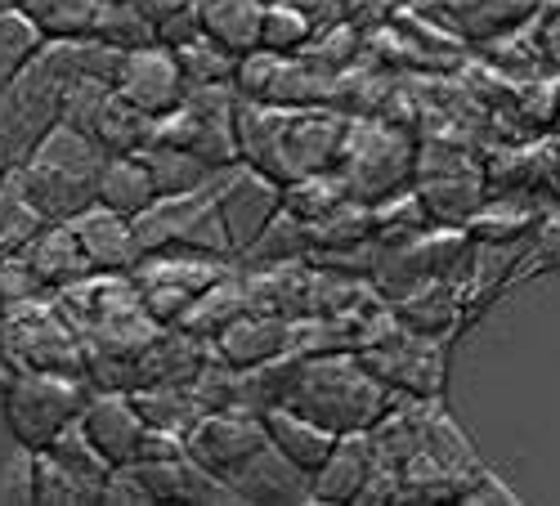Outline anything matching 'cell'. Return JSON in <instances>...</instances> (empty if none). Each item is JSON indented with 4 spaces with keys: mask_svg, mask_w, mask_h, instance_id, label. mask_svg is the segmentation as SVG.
Listing matches in <instances>:
<instances>
[{
    "mask_svg": "<svg viewBox=\"0 0 560 506\" xmlns=\"http://www.w3.org/2000/svg\"><path fill=\"white\" fill-rule=\"evenodd\" d=\"M551 269H560V202L542 211L534 234L525 238V260L516 269V283L538 279V273H551Z\"/></svg>",
    "mask_w": 560,
    "mask_h": 506,
    "instance_id": "bcb514c9",
    "label": "cell"
},
{
    "mask_svg": "<svg viewBox=\"0 0 560 506\" xmlns=\"http://www.w3.org/2000/svg\"><path fill=\"white\" fill-rule=\"evenodd\" d=\"M135 5L139 10H144L153 23H166L171 14H179V10H189L194 5V0H135Z\"/></svg>",
    "mask_w": 560,
    "mask_h": 506,
    "instance_id": "f5cc1de1",
    "label": "cell"
},
{
    "mask_svg": "<svg viewBox=\"0 0 560 506\" xmlns=\"http://www.w3.org/2000/svg\"><path fill=\"white\" fill-rule=\"evenodd\" d=\"M229 264L233 260H211V256H194V251H153L130 269V279L158 323H179L184 309H189Z\"/></svg>",
    "mask_w": 560,
    "mask_h": 506,
    "instance_id": "9c48e42d",
    "label": "cell"
},
{
    "mask_svg": "<svg viewBox=\"0 0 560 506\" xmlns=\"http://www.w3.org/2000/svg\"><path fill=\"white\" fill-rule=\"evenodd\" d=\"M10 5H19V0H0V10H10Z\"/></svg>",
    "mask_w": 560,
    "mask_h": 506,
    "instance_id": "680465c9",
    "label": "cell"
},
{
    "mask_svg": "<svg viewBox=\"0 0 560 506\" xmlns=\"http://www.w3.org/2000/svg\"><path fill=\"white\" fill-rule=\"evenodd\" d=\"M229 484L238 493V502H305V506H314L310 475L301 467H292L273 444H265L243 471H233Z\"/></svg>",
    "mask_w": 560,
    "mask_h": 506,
    "instance_id": "44dd1931",
    "label": "cell"
},
{
    "mask_svg": "<svg viewBox=\"0 0 560 506\" xmlns=\"http://www.w3.org/2000/svg\"><path fill=\"white\" fill-rule=\"evenodd\" d=\"M0 292H5L10 305L19 301H36V296H50L45 283L36 279V269L23 251H0Z\"/></svg>",
    "mask_w": 560,
    "mask_h": 506,
    "instance_id": "c3c4849f",
    "label": "cell"
},
{
    "mask_svg": "<svg viewBox=\"0 0 560 506\" xmlns=\"http://www.w3.org/2000/svg\"><path fill=\"white\" fill-rule=\"evenodd\" d=\"M427 452L431 457H440V462L448 467V471H457L462 475V484L471 480L485 462L476 457V444L466 439V431L453 422V412H444L440 408V399H435V408H431V426H427Z\"/></svg>",
    "mask_w": 560,
    "mask_h": 506,
    "instance_id": "74e56055",
    "label": "cell"
},
{
    "mask_svg": "<svg viewBox=\"0 0 560 506\" xmlns=\"http://www.w3.org/2000/svg\"><path fill=\"white\" fill-rule=\"evenodd\" d=\"M68 224H72V234H77L90 269H100V273H130L139 260H144V247H139V238H135V220L113 211V207H104V202H90Z\"/></svg>",
    "mask_w": 560,
    "mask_h": 506,
    "instance_id": "e0dca14e",
    "label": "cell"
},
{
    "mask_svg": "<svg viewBox=\"0 0 560 506\" xmlns=\"http://www.w3.org/2000/svg\"><path fill=\"white\" fill-rule=\"evenodd\" d=\"M90 36H104L121 50H135V45H149L158 40V23L135 5V0H104L100 5V19H95V32Z\"/></svg>",
    "mask_w": 560,
    "mask_h": 506,
    "instance_id": "7bdbcfd3",
    "label": "cell"
},
{
    "mask_svg": "<svg viewBox=\"0 0 560 506\" xmlns=\"http://www.w3.org/2000/svg\"><path fill=\"white\" fill-rule=\"evenodd\" d=\"M346 198H350V189H346V179L337 170H318V175L292 179L288 189H283V207L292 215H301L305 224H314V220H323L328 211H337Z\"/></svg>",
    "mask_w": 560,
    "mask_h": 506,
    "instance_id": "f35d334b",
    "label": "cell"
},
{
    "mask_svg": "<svg viewBox=\"0 0 560 506\" xmlns=\"http://www.w3.org/2000/svg\"><path fill=\"white\" fill-rule=\"evenodd\" d=\"M314 14H305L301 5L288 0H265V27H260V45L273 55H301L305 40L314 36Z\"/></svg>",
    "mask_w": 560,
    "mask_h": 506,
    "instance_id": "b9f144b4",
    "label": "cell"
},
{
    "mask_svg": "<svg viewBox=\"0 0 560 506\" xmlns=\"http://www.w3.org/2000/svg\"><path fill=\"white\" fill-rule=\"evenodd\" d=\"M108 157L113 153L95 134L59 121L40 134V144L23 162V184L50 220H72L90 202H100V175H104Z\"/></svg>",
    "mask_w": 560,
    "mask_h": 506,
    "instance_id": "7a4b0ae2",
    "label": "cell"
},
{
    "mask_svg": "<svg viewBox=\"0 0 560 506\" xmlns=\"http://www.w3.org/2000/svg\"><path fill=\"white\" fill-rule=\"evenodd\" d=\"M198 19L211 40H220L229 55H252L260 50V27H265V0H198Z\"/></svg>",
    "mask_w": 560,
    "mask_h": 506,
    "instance_id": "484cf974",
    "label": "cell"
},
{
    "mask_svg": "<svg viewBox=\"0 0 560 506\" xmlns=\"http://www.w3.org/2000/svg\"><path fill=\"white\" fill-rule=\"evenodd\" d=\"M104 502L149 506V502H153V493H149V484H144V480H139V471H135V467H113V475L104 480Z\"/></svg>",
    "mask_w": 560,
    "mask_h": 506,
    "instance_id": "f907efd6",
    "label": "cell"
},
{
    "mask_svg": "<svg viewBox=\"0 0 560 506\" xmlns=\"http://www.w3.org/2000/svg\"><path fill=\"white\" fill-rule=\"evenodd\" d=\"M59 309L72 318V328L85 337H100V332H117V328H130L139 318H153L144 309V296H139L130 273H85L81 283L63 287L59 296Z\"/></svg>",
    "mask_w": 560,
    "mask_h": 506,
    "instance_id": "7c38bea8",
    "label": "cell"
},
{
    "mask_svg": "<svg viewBox=\"0 0 560 506\" xmlns=\"http://www.w3.org/2000/svg\"><path fill=\"white\" fill-rule=\"evenodd\" d=\"M296 350V318L269 314V309H247L211 341V354L229 367H256L278 354Z\"/></svg>",
    "mask_w": 560,
    "mask_h": 506,
    "instance_id": "ac0fdd59",
    "label": "cell"
},
{
    "mask_svg": "<svg viewBox=\"0 0 560 506\" xmlns=\"http://www.w3.org/2000/svg\"><path fill=\"white\" fill-rule=\"evenodd\" d=\"M45 224H50V215H45L36 207V198L27 193L23 166H19L5 184H0V251H23Z\"/></svg>",
    "mask_w": 560,
    "mask_h": 506,
    "instance_id": "1f68e13d",
    "label": "cell"
},
{
    "mask_svg": "<svg viewBox=\"0 0 560 506\" xmlns=\"http://www.w3.org/2000/svg\"><path fill=\"white\" fill-rule=\"evenodd\" d=\"M135 238H139V247H144V256H153V251H194V256H211V260H238L229 228H224V215H220V202H215V179L207 184V189L166 193L149 211H139L135 215Z\"/></svg>",
    "mask_w": 560,
    "mask_h": 506,
    "instance_id": "277c9868",
    "label": "cell"
},
{
    "mask_svg": "<svg viewBox=\"0 0 560 506\" xmlns=\"http://www.w3.org/2000/svg\"><path fill=\"white\" fill-rule=\"evenodd\" d=\"M23 256L32 260L36 279L45 283V292H50V296H59L63 287L81 283L85 273H95V269H90V260H85V251H81V243H77V234H72V224H68V220H50V224H45L40 234L23 247Z\"/></svg>",
    "mask_w": 560,
    "mask_h": 506,
    "instance_id": "603a6c76",
    "label": "cell"
},
{
    "mask_svg": "<svg viewBox=\"0 0 560 506\" xmlns=\"http://www.w3.org/2000/svg\"><path fill=\"white\" fill-rule=\"evenodd\" d=\"M399 5H404V0H399Z\"/></svg>",
    "mask_w": 560,
    "mask_h": 506,
    "instance_id": "94428289",
    "label": "cell"
},
{
    "mask_svg": "<svg viewBox=\"0 0 560 506\" xmlns=\"http://www.w3.org/2000/svg\"><path fill=\"white\" fill-rule=\"evenodd\" d=\"M399 395L368 373V363L354 350H328V354H305L296 367V381L288 403L318 426H328L337 435L350 431H372L382 422V412Z\"/></svg>",
    "mask_w": 560,
    "mask_h": 506,
    "instance_id": "6da1fadb",
    "label": "cell"
},
{
    "mask_svg": "<svg viewBox=\"0 0 560 506\" xmlns=\"http://www.w3.org/2000/svg\"><path fill=\"white\" fill-rule=\"evenodd\" d=\"M408 5L431 14L457 40H466V45H476V50H480L485 40L529 23L542 5H551V0H408Z\"/></svg>",
    "mask_w": 560,
    "mask_h": 506,
    "instance_id": "2e32d148",
    "label": "cell"
},
{
    "mask_svg": "<svg viewBox=\"0 0 560 506\" xmlns=\"http://www.w3.org/2000/svg\"><path fill=\"white\" fill-rule=\"evenodd\" d=\"M19 381V363L10 358V350L5 345H0V399H5L10 395V386Z\"/></svg>",
    "mask_w": 560,
    "mask_h": 506,
    "instance_id": "db71d44e",
    "label": "cell"
},
{
    "mask_svg": "<svg viewBox=\"0 0 560 506\" xmlns=\"http://www.w3.org/2000/svg\"><path fill=\"white\" fill-rule=\"evenodd\" d=\"M81 431L95 439V448L113 467L139 462L144 439H149V422L130 390H90V399L81 408Z\"/></svg>",
    "mask_w": 560,
    "mask_h": 506,
    "instance_id": "9a60e30c",
    "label": "cell"
},
{
    "mask_svg": "<svg viewBox=\"0 0 560 506\" xmlns=\"http://www.w3.org/2000/svg\"><path fill=\"white\" fill-rule=\"evenodd\" d=\"M158 179L149 170V162L139 157V153H113L104 175H100V202L121 211V215H139V211H149L158 202Z\"/></svg>",
    "mask_w": 560,
    "mask_h": 506,
    "instance_id": "83f0119b",
    "label": "cell"
},
{
    "mask_svg": "<svg viewBox=\"0 0 560 506\" xmlns=\"http://www.w3.org/2000/svg\"><path fill=\"white\" fill-rule=\"evenodd\" d=\"M368 243H377V211H372V202H359V198H346L337 211L310 224V260L354 251Z\"/></svg>",
    "mask_w": 560,
    "mask_h": 506,
    "instance_id": "4316f807",
    "label": "cell"
},
{
    "mask_svg": "<svg viewBox=\"0 0 560 506\" xmlns=\"http://www.w3.org/2000/svg\"><path fill=\"white\" fill-rule=\"evenodd\" d=\"M117 95L130 99L135 108H144L153 117H166L184 104L189 95V81H184V68L175 59V50L166 40H149V45H135L121 59V72H117Z\"/></svg>",
    "mask_w": 560,
    "mask_h": 506,
    "instance_id": "5bb4252c",
    "label": "cell"
},
{
    "mask_svg": "<svg viewBox=\"0 0 560 506\" xmlns=\"http://www.w3.org/2000/svg\"><path fill=\"white\" fill-rule=\"evenodd\" d=\"M551 134H560V117H556V130H551Z\"/></svg>",
    "mask_w": 560,
    "mask_h": 506,
    "instance_id": "91938a15",
    "label": "cell"
},
{
    "mask_svg": "<svg viewBox=\"0 0 560 506\" xmlns=\"http://www.w3.org/2000/svg\"><path fill=\"white\" fill-rule=\"evenodd\" d=\"M265 444H269L265 412H252V408L202 412V417L194 422V431L184 435V448H189L194 462L215 471L220 480H229L233 471H243Z\"/></svg>",
    "mask_w": 560,
    "mask_h": 506,
    "instance_id": "8fae6325",
    "label": "cell"
},
{
    "mask_svg": "<svg viewBox=\"0 0 560 506\" xmlns=\"http://www.w3.org/2000/svg\"><path fill=\"white\" fill-rule=\"evenodd\" d=\"M45 452H55L68 471H77L81 480L100 484V489H104V480L113 475V462H108V457L95 448V439H90V435L81 431V417H77V422H72V426L50 444V448H45Z\"/></svg>",
    "mask_w": 560,
    "mask_h": 506,
    "instance_id": "f6af8a7d",
    "label": "cell"
},
{
    "mask_svg": "<svg viewBox=\"0 0 560 506\" xmlns=\"http://www.w3.org/2000/svg\"><path fill=\"white\" fill-rule=\"evenodd\" d=\"M90 377L81 373H19V381L5 395V426L14 444L50 448L90 399Z\"/></svg>",
    "mask_w": 560,
    "mask_h": 506,
    "instance_id": "8992f818",
    "label": "cell"
},
{
    "mask_svg": "<svg viewBox=\"0 0 560 506\" xmlns=\"http://www.w3.org/2000/svg\"><path fill=\"white\" fill-rule=\"evenodd\" d=\"M377 471V448H372L368 431H350L337 439V448L328 452L314 475H310V502H359L368 475Z\"/></svg>",
    "mask_w": 560,
    "mask_h": 506,
    "instance_id": "d6986e66",
    "label": "cell"
},
{
    "mask_svg": "<svg viewBox=\"0 0 560 506\" xmlns=\"http://www.w3.org/2000/svg\"><path fill=\"white\" fill-rule=\"evenodd\" d=\"M179 68H184V81L194 85H215V81H233V68H238V55H229L220 40H211L207 32L189 36L184 45H171Z\"/></svg>",
    "mask_w": 560,
    "mask_h": 506,
    "instance_id": "60d3db41",
    "label": "cell"
},
{
    "mask_svg": "<svg viewBox=\"0 0 560 506\" xmlns=\"http://www.w3.org/2000/svg\"><path fill=\"white\" fill-rule=\"evenodd\" d=\"M0 502H36V448L14 444L0 462Z\"/></svg>",
    "mask_w": 560,
    "mask_h": 506,
    "instance_id": "7dc6e473",
    "label": "cell"
},
{
    "mask_svg": "<svg viewBox=\"0 0 560 506\" xmlns=\"http://www.w3.org/2000/svg\"><path fill=\"white\" fill-rule=\"evenodd\" d=\"M542 202L534 193H489L480 211L466 220V234L476 243H525L542 220Z\"/></svg>",
    "mask_w": 560,
    "mask_h": 506,
    "instance_id": "d4e9b609",
    "label": "cell"
},
{
    "mask_svg": "<svg viewBox=\"0 0 560 506\" xmlns=\"http://www.w3.org/2000/svg\"><path fill=\"white\" fill-rule=\"evenodd\" d=\"M417 140L412 126H399L390 117H350V130H346V149H341V162H337V175L346 179L350 198L359 202H386L404 189H412V175H417Z\"/></svg>",
    "mask_w": 560,
    "mask_h": 506,
    "instance_id": "3957f363",
    "label": "cell"
},
{
    "mask_svg": "<svg viewBox=\"0 0 560 506\" xmlns=\"http://www.w3.org/2000/svg\"><path fill=\"white\" fill-rule=\"evenodd\" d=\"M36 502L45 506H81V502H104V489L68 471L55 452L36 448Z\"/></svg>",
    "mask_w": 560,
    "mask_h": 506,
    "instance_id": "8d00e7d4",
    "label": "cell"
},
{
    "mask_svg": "<svg viewBox=\"0 0 560 506\" xmlns=\"http://www.w3.org/2000/svg\"><path fill=\"white\" fill-rule=\"evenodd\" d=\"M412 189L422 193V202H427L435 224L466 228V220H471L480 211V202L489 198V175H485L480 149L422 140V149H417Z\"/></svg>",
    "mask_w": 560,
    "mask_h": 506,
    "instance_id": "5b68a950",
    "label": "cell"
},
{
    "mask_svg": "<svg viewBox=\"0 0 560 506\" xmlns=\"http://www.w3.org/2000/svg\"><path fill=\"white\" fill-rule=\"evenodd\" d=\"M283 189H288L283 179H273L252 162H233L215 170V202L233 238V251H247L273 224V215L283 211Z\"/></svg>",
    "mask_w": 560,
    "mask_h": 506,
    "instance_id": "30bf717a",
    "label": "cell"
},
{
    "mask_svg": "<svg viewBox=\"0 0 560 506\" xmlns=\"http://www.w3.org/2000/svg\"><path fill=\"white\" fill-rule=\"evenodd\" d=\"M5 318H10V301H5V292H0V332H5Z\"/></svg>",
    "mask_w": 560,
    "mask_h": 506,
    "instance_id": "9f6ffc18",
    "label": "cell"
},
{
    "mask_svg": "<svg viewBox=\"0 0 560 506\" xmlns=\"http://www.w3.org/2000/svg\"><path fill=\"white\" fill-rule=\"evenodd\" d=\"M14 170H19V157H14V149L5 144V134H0V184H5Z\"/></svg>",
    "mask_w": 560,
    "mask_h": 506,
    "instance_id": "11a10c76",
    "label": "cell"
},
{
    "mask_svg": "<svg viewBox=\"0 0 560 506\" xmlns=\"http://www.w3.org/2000/svg\"><path fill=\"white\" fill-rule=\"evenodd\" d=\"M243 273H247L252 309H269V314H283V318H310L314 314V264L310 260L243 269Z\"/></svg>",
    "mask_w": 560,
    "mask_h": 506,
    "instance_id": "ffe728a7",
    "label": "cell"
},
{
    "mask_svg": "<svg viewBox=\"0 0 560 506\" xmlns=\"http://www.w3.org/2000/svg\"><path fill=\"white\" fill-rule=\"evenodd\" d=\"M547 193H551V198H556V202H560V175H556V179H551V189H547Z\"/></svg>",
    "mask_w": 560,
    "mask_h": 506,
    "instance_id": "6f0895ef",
    "label": "cell"
},
{
    "mask_svg": "<svg viewBox=\"0 0 560 506\" xmlns=\"http://www.w3.org/2000/svg\"><path fill=\"white\" fill-rule=\"evenodd\" d=\"M45 40L50 36L40 32V23L27 10H19V5L0 10V90H5L45 50Z\"/></svg>",
    "mask_w": 560,
    "mask_h": 506,
    "instance_id": "e575fe53",
    "label": "cell"
},
{
    "mask_svg": "<svg viewBox=\"0 0 560 506\" xmlns=\"http://www.w3.org/2000/svg\"><path fill=\"white\" fill-rule=\"evenodd\" d=\"M139 412H144V422L153 431H171V435H189L194 422L202 417V403L194 399L189 386H139L130 390Z\"/></svg>",
    "mask_w": 560,
    "mask_h": 506,
    "instance_id": "836d02e7",
    "label": "cell"
},
{
    "mask_svg": "<svg viewBox=\"0 0 560 506\" xmlns=\"http://www.w3.org/2000/svg\"><path fill=\"white\" fill-rule=\"evenodd\" d=\"M158 121L162 117L135 108L130 99H121L113 90L108 104H104V117H100V144L108 153H144L158 140Z\"/></svg>",
    "mask_w": 560,
    "mask_h": 506,
    "instance_id": "d6a6232c",
    "label": "cell"
},
{
    "mask_svg": "<svg viewBox=\"0 0 560 506\" xmlns=\"http://www.w3.org/2000/svg\"><path fill=\"white\" fill-rule=\"evenodd\" d=\"M363 45H368V27L337 19V23H318L296 59H305L318 72H350L354 63H363Z\"/></svg>",
    "mask_w": 560,
    "mask_h": 506,
    "instance_id": "f546056e",
    "label": "cell"
},
{
    "mask_svg": "<svg viewBox=\"0 0 560 506\" xmlns=\"http://www.w3.org/2000/svg\"><path fill=\"white\" fill-rule=\"evenodd\" d=\"M252 309V296H247V273L238 269V260H233L220 279L184 309V318H179V328L184 332H194V337H202V341H215L233 318L238 314H247Z\"/></svg>",
    "mask_w": 560,
    "mask_h": 506,
    "instance_id": "cb8c5ba5",
    "label": "cell"
},
{
    "mask_svg": "<svg viewBox=\"0 0 560 506\" xmlns=\"http://www.w3.org/2000/svg\"><path fill=\"white\" fill-rule=\"evenodd\" d=\"M372 211H377V243L382 247L408 243L417 234H427V228H435V220H431V211H427V202H422L417 189H404V193L377 202Z\"/></svg>",
    "mask_w": 560,
    "mask_h": 506,
    "instance_id": "ab89813d",
    "label": "cell"
},
{
    "mask_svg": "<svg viewBox=\"0 0 560 506\" xmlns=\"http://www.w3.org/2000/svg\"><path fill=\"white\" fill-rule=\"evenodd\" d=\"M372 377H382L395 395L408 399H440L444 381H448V341L427 337V332H412L404 318L399 328L386 332L382 341H372L363 350H354Z\"/></svg>",
    "mask_w": 560,
    "mask_h": 506,
    "instance_id": "ba28073f",
    "label": "cell"
},
{
    "mask_svg": "<svg viewBox=\"0 0 560 506\" xmlns=\"http://www.w3.org/2000/svg\"><path fill=\"white\" fill-rule=\"evenodd\" d=\"M538 50L551 77H560V5L556 10H538Z\"/></svg>",
    "mask_w": 560,
    "mask_h": 506,
    "instance_id": "816d5d0a",
    "label": "cell"
},
{
    "mask_svg": "<svg viewBox=\"0 0 560 506\" xmlns=\"http://www.w3.org/2000/svg\"><path fill=\"white\" fill-rule=\"evenodd\" d=\"M0 345L10 350L19 373H81L85 377V341L55 296L10 305Z\"/></svg>",
    "mask_w": 560,
    "mask_h": 506,
    "instance_id": "52a82bcc",
    "label": "cell"
},
{
    "mask_svg": "<svg viewBox=\"0 0 560 506\" xmlns=\"http://www.w3.org/2000/svg\"><path fill=\"white\" fill-rule=\"evenodd\" d=\"M139 157L149 162V170H153V179H158V193H162V198H166V193H194V189H207V184L215 179V166H207L198 153L179 149V144H162V140H153ZM220 170H224V166H220Z\"/></svg>",
    "mask_w": 560,
    "mask_h": 506,
    "instance_id": "4dcf8cb0",
    "label": "cell"
},
{
    "mask_svg": "<svg viewBox=\"0 0 560 506\" xmlns=\"http://www.w3.org/2000/svg\"><path fill=\"white\" fill-rule=\"evenodd\" d=\"M104 0H19V10H27L40 32L50 40H81L95 32Z\"/></svg>",
    "mask_w": 560,
    "mask_h": 506,
    "instance_id": "d590c367",
    "label": "cell"
},
{
    "mask_svg": "<svg viewBox=\"0 0 560 506\" xmlns=\"http://www.w3.org/2000/svg\"><path fill=\"white\" fill-rule=\"evenodd\" d=\"M457 502H466V506H485V502H502V506H511V502H521L516 493H511L489 467H480L471 480L462 484V493H457Z\"/></svg>",
    "mask_w": 560,
    "mask_h": 506,
    "instance_id": "681fc988",
    "label": "cell"
},
{
    "mask_svg": "<svg viewBox=\"0 0 560 506\" xmlns=\"http://www.w3.org/2000/svg\"><path fill=\"white\" fill-rule=\"evenodd\" d=\"M265 431H269V444L288 457L292 467H301L305 475H314L323 462H328V452L337 448V431L318 426L314 417H305V412H296L292 403H278L265 412Z\"/></svg>",
    "mask_w": 560,
    "mask_h": 506,
    "instance_id": "7402d4cb",
    "label": "cell"
},
{
    "mask_svg": "<svg viewBox=\"0 0 560 506\" xmlns=\"http://www.w3.org/2000/svg\"><path fill=\"white\" fill-rule=\"evenodd\" d=\"M108 95H113V81L77 72L72 85H68V95H63V117L59 121H68V126H77V130H85V134H95L100 140V117H104Z\"/></svg>",
    "mask_w": 560,
    "mask_h": 506,
    "instance_id": "ee69618b",
    "label": "cell"
},
{
    "mask_svg": "<svg viewBox=\"0 0 560 506\" xmlns=\"http://www.w3.org/2000/svg\"><path fill=\"white\" fill-rule=\"evenodd\" d=\"M350 113L341 108H292L288 130H283V157H278V179L292 184L318 170H337L341 149H346Z\"/></svg>",
    "mask_w": 560,
    "mask_h": 506,
    "instance_id": "4fadbf2b",
    "label": "cell"
},
{
    "mask_svg": "<svg viewBox=\"0 0 560 506\" xmlns=\"http://www.w3.org/2000/svg\"><path fill=\"white\" fill-rule=\"evenodd\" d=\"M288 260H310V224L283 207L265 234L247 251H238V269H269Z\"/></svg>",
    "mask_w": 560,
    "mask_h": 506,
    "instance_id": "f1b7e54d",
    "label": "cell"
}]
</instances>
